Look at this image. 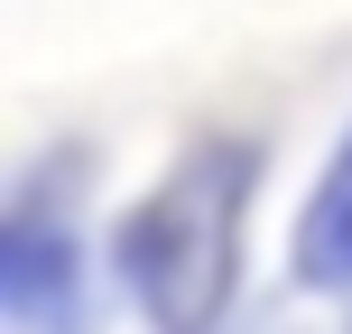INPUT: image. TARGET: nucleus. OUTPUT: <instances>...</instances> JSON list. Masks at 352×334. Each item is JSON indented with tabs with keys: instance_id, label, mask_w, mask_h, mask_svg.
<instances>
[{
	"instance_id": "nucleus-1",
	"label": "nucleus",
	"mask_w": 352,
	"mask_h": 334,
	"mask_svg": "<svg viewBox=\"0 0 352 334\" xmlns=\"http://www.w3.org/2000/svg\"><path fill=\"white\" fill-rule=\"evenodd\" d=\"M260 186V149L250 140H204L167 167L158 195H140L121 223V279L140 316L158 334H204L232 306V269H241V213Z\"/></svg>"
},
{
	"instance_id": "nucleus-3",
	"label": "nucleus",
	"mask_w": 352,
	"mask_h": 334,
	"mask_svg": "<svg viewBox=\"0 0 352 334\" xmlns=\"http://www.w3.org/2000/svg\"><path fill=\"white\" fill-rule=\"evenodd\" d=\"M297 279L306 288H352V130L324 167V186L297 213Z\"/></svg>"
},
{
	"instance_id": "nucleus-2",
	"label": "nucleus",
	"mask_w": 352,
	"mask_h": 334,
	"mask_svg": "<svg viewBox=\"0 0 352 334\" xmlns=\"http://www.w3.org/2000/svg\"><path fill=\"white\" fill-rule=\"evenodd\" d=\"M56 186L65 176H28L10 223H0V298H10V316L28 334L74 316V232L56 213Z\"/></svg>"
}]
</instances>
